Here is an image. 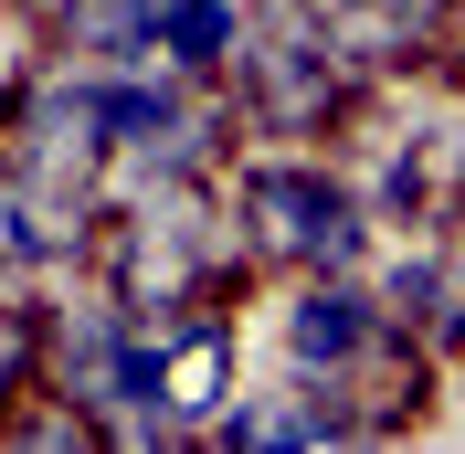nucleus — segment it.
<instances>
[{"mask_svg":"<svg viewBox=\"0 0 465 454\" xmlns=\"http://www.w3.org/2000/svg\"><path fill=\"white\" fill-rule=\"evenodd\" d=\"M243 201L264 212V243H275V254H307V264H349L360 254V212H349L318 170H254Z\"/></svg>","mask_w":465,"mask_h":454,"instance_id":"obj_1","label":"nucleus"},{"mask_svg":"<svg viewBox=\"0 0 465 454\" xmlns=\"http://www.w3.org/2000/svg\"><path fill=\"white\" fill-rule=\"evenodd\" d=\"M286 349H296V370H349L360 349H371V296H349V285H318V296H296Z\"/></svg>","mask_w":465,"mask_h":454,"instance_id":"obj_2","label":"nucleus"},{"mask_svg":"<svg viewBox=\"0 0 465 454\" xmlns=\"http://www.w3.org/2000/svg\"><path fill=\"white\" fill-rule=\"evenodd\" d=\"M159 54L223 64V54H232V0H170V11H159Z\"/></svg>","mask_w":465,"mask_h":454,"instance_id":"obj_3","label":"nucleus"},{"mask_svg":"<svg viewBox=\"0 0 465 454\" xmlns=\"http://www.w3.org/2000/svg\"><path fill=\"white\" fill-rule=\"evenodd\" d=\"M159 370H170V412H212L223 401V339H191L180 360L159 349Z\"/></svg>","mask_w":465,"mask_h":454,"instance_id":"obj_4","label":"nucleus"}]
</instances>
